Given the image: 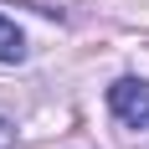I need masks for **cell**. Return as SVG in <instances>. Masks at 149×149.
Returning a JSON list of instances; mask_svg holds the SVG:
<instances>
[{"label":"cell","mask_w":149,"mask_h":149,"mask_svg":"<svg viewBox=\"0 0 149 149\" xmlns=\"http://www.w3.org/2000/svg\"><path fill=\"white\" fill-rule=\"evenodd\" d=\"M0 149H15V129H10V118H0Z\"/></svg>","instance_id":"obj_3"},{"label":"cell","mask_w":149,"mask_h":149,"mask_svg":"<svg viewBox=\"0 0 149 149\" xmlns=\"http://www.w3.org/2000/svg\"><path fill=\"white\" fill-rule=\"evenodd\" d=\"M21 57H26V36H21L15 21L0 15V62H21Z\"/></svg>","instance_id":"obj_2"},{"label":"cell","mask_w":149,"mask_h":149,"mask_svg":"<svg viewBox=\"0 0 149 149\" xmlns=\"http://www.w3.org/2000/svg\"><path fill=\"white\" fill-rule=\"evenodd\" d=\"M108 108H113V118H118L123 129H149V82L118 77V82L108 88Z\"/></svg>","instance_id":"obj_1"}]
</instances>
